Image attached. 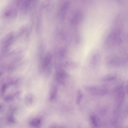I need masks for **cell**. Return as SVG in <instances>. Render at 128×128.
Segmentation results:
<instances>
[{
    "label": "cell",
    "instance_id": "cell-12",
    "mask_svg": "<svg viewBox=\"0 0 128 128\" xmlns=\"http://www.w3.org/2000/svg\"><path fill=\"white\" fill-rule=\"evenodd\" d=\"M32 102V99L31 98H29L28 99H27L26 100V103L28 104H31Z\"/></svg>",
    "mask_w": 128,
    "mask_h": 128
},
{
    "label": "cell",
    "instance_id": "cell-9",
    "mask_svg": "<svg viewBox=\"0 0 128 128\" xmlns=\"http://www.w3.org/2000/svg\"><path fill=\"white\" fill-rule=\"evenodd\" d=\"M57 92V89L56 87L53 86L52 89L50 92V99L52 100L54 99L56 96Z\"/></svg>",
    "mask_w": 128,
    "mask_h": 128
},
{
    "label": "cell",
    "instance_id": "cell-10",
    "mask_svg": "<svg viewBox=\"0 0 128 128\" xmlns=\"http://www.w3.org/2000/svg\"><path fill=\"white\" fill-rule=\"evenodd\" d=\"M83 97V94L80 90H78L76 93V102L77 104H79L80 102Z\"/></svg>",
    "mask_w": 128,
    "mask_h": 128
},
{
    "label": "cell",
    "instance_id": "cell-7",
    "mask_svg": "<svg viewBox=\"0 0 128 128\" xmlns=\"http://www.w3.org/2000/svg\"><path fill=\"white\" fill-rule=\"evenodd\" d=\"M117 76L116 74L114 73L110 74L104 76L102 80L104 81L109 82L113 80L116 78Z\"/></svg>",
    "mask_w": 128,
    "mask_h": 128
},
{
    "label": "cell",
    "instance_id": "cell-6",
    "mask_svg": "<svg viewBox=\"0 0 128 128\" xmlns=\"http://www.w3.org/2000/svg\"><path fill=\"white\" fill-rule=\"evenodd\" d=\"M90 120L91 124L93 126L96 128L98 126L100 123V120L97 116L95 115L92 116Z\"/></svg>",
    "mask_w": 128,
    "mask_h": 128
},
{
    "label": "cell",
    "instance_id": "cell-4",
    "mask_svg": "<svg viewBox=\"0 0 128 128\" xmlns=\"http://www.w3.org/2000/svg\"><path fill=\"white\" fill-rule=\"evenodd\" d=\"M30 124L32 127L34 128H40L41 126L42 121L39 118H34L31 121Z\"/></svg>",
    "mask_w": 128,
    "mask_h": 128
},
{
    "label": "cell",
    "instance_id": "cell-13",
    "mask_svg": "<svg viewBox=\"0 0 128 128\" xmlns=\"http://www.w3.org/2000/svg\"><path fill=\"white\" fill-rule=\"evenodd\" d=\"M49 128H58L56 126L54 125H51L49 127Z\"/></svg>",
    "mask_w": 128,
    "mask_h": 128
},
{
    "label": "cell",
    "instance_id": "cell-1",
    "mask_svg": "<svg viewBox=\"0 0 128 128\" xmlns=\"http://www.w3.org/2000/svg\"><path fill=\"white\" fill-rule=\"evenodd\" d=\"M84 87L86 91L94 96H104L108 92L107 89L104 87L86 86Z\"/></svg>",
    "mask_w": 128,
    "mask_h": 128
},
{
    "label": "cell",
    "instance_id": "cell-11",
    "mask_svg": "<svg viewBox=\"0 0 128 128\" xmlns=\"http://www.w3.org/2000/svg\"><path fill=\"white\" fill-rule=\"evenodd\" d=\"M8 122L11 123H14L15 122V118L12 115H9L8 116Z\"/></svg>",
    "mask_w": 128,
    "mask_h": 128
},
{
    "label": "cell",
    "instance_id": "cell-14",
    "mask_svg": "<svg viewBox=\"0 0 128 128\" xmlns=\"http://www.w3.org/2000/svg\"><path fill=\"white\" fill-rule=\"evenodd\" d=\"M126 91L127 94H128V83L126 86Z\"/></svg>",
    "mask_w": 128,
    "mask_h": 128
},
{
    "label": "cell",
    "instance_id": "cell-8",
    "mask_svg": "<svg viewBox=\"0 0 128 128\" xmlns=\"http://www.w3.org/2000/svg\"><path fill=\"white\" fill-rule=\"evenodd\" d=\"M7 9L5 12L4 14L5 16L7 17L13 16L16 14V12L15 9L13 7H11Z\"/></svg>",
    "mask_w": 128,
    "mask_h": 128
},
{
    "label": "cell",
    "instance_id": "cell-3",
    "mask_svg": "<svg viewBox=\"0 0 128 128\" xmlns=\"http://www.w3.org/2000/svg\"><path fill=\"white\" fill-rule=\"evenodd\" d=\"M123 62L122 59L116 57H111L109 59L108 63L111 65L114 66H118L122 63Z\"/></svg>",
    "mask_w": 128,
    "mask_h": 128
},
{
    "label": "cell",
    "instance_id": "cell-5",
    "mask_svg": "<svg viewBox=\"0 0 128 128\" xmlns=\"http://www.w3.org/2000/svg\"><path fill=\"white\" fill-rule=\"evenodd\" d=\"M52 56L50 54H48L44 58L43 62V68H46L50 65Z\"/></svg>",
    "mask_w": 128,
    "mask_h": 128
},
{
    "label": "cell",
    "instance_id": "cell-2",
    "mask_svg": "<svg viewBox=\"0 0 128 128\" xmlns=\"http://www.w3.org/2000/svg\"><path fill=\"white\" fill-rule=\"evenodd\" d=\"M14 34L10 32L5 36L1 42V50L2 53H5L11 44L14 38Z\"/></svg>",
    "mask_w": 128,
    "mask_h": 128
}]
</instances>
